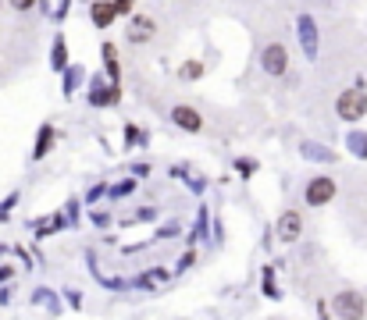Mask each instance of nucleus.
Here are the masks:
<instances>
[{"mask_svg":"<svg viewBox=\"0 0 367 320\" xmlns=\"http://www.w3.org/2000/svg\"><path fill=\"white\" fill-rule=\"evenodd\" d=\"M200 75H203V64H200V61H186V68H182V78H189V82H193V78H200Z\"/></svg>","mask_w":367,"mask_h":320,"instance_id":"4468645a","label":"nucleus"},{"mask_svg":"<svg viewBox=\"0 0 367 320\" xmlns=\"http://www.w3.org/2000/svg\"><path fill=\"white\" fill-rule=\"evenodd\" d=\"M154 32H157V25H154V18H147V14H136V18L129 21V29H125V36H129L132 43H150Z\"/></svg>","mask_w":367,"mask_h":320,"instance_id":"423d86ee","label":"nucleus"},{"mask_svg":"<svg viewBox=\"0 0 367 320\" xmlns=\"http://www.w3.org/2000/svg\"><path fill=\"white\" fill-rule=\"evenodd\" d=\"M32 4H36V0H11V8H14V11H29Z\"/></svg>","mask_w":367,"mask_h":320,"instance_id":"a211bd4d","label":"nucleus"},{"mask_svg":"<svg viewBox=\"0 0 367 320\" xmlns=\"http://www.w3.org/2000/svg\"><path fill=\"white\" fill-rule=\"evenodd\" d=\"M332 313H335V320H364L367 317V299L353 288H342L332 299Z\"/></svg>","mask_w":367,"mask_h":320,"instance_id":"f257e3e1","label":"nucleus"},{"mask_svg":"<svg viewBox=\"0 0 367 320\" xmlns=\"http://www.w3.org/2000/svg\"><path fill=\"white\" fill-rule=\"evenodd\" d=\"M275 235H278L282 242H296L300 235H303V217H300L296 210H285L282 217H278V224H275Z\"/></svg>","mask_w":367,"mask_h":320,"instance_id":"39448f33","label":"nucleus"},{"mask_svg":"<svg viewBox=\"0 0 367 320\" xmlns=\"http://www.w3.org/2000/svg\"><path fill=\"white\" fill-rule=\"evenodd\" d=\"M61 224H65L61 217H47V221H39V224H36V239H47V235H50V231H57Z\"/></svg>","mask_w":367,"mask_h":320,"instance_id":"9b49d317","label":"nucleus"},{"mask_svg":"<svg viewBox=\"0 0 367 320\" xmlns=\"http://www.w3.org/2000/svg\"><path fill=\"white\" fill-rule=\"evenodd\" d=\"M96 107H107V103H114V89H107V85L104 82H96L93 85V96H90Z\"/></svg>","mask_w":367,"mask_h":320,"instance_id":"1a4fd4ad","label":"nucleus"},{"mask_svg":"<svg viewBox=\"0 0 367 320\" xmlns=\"http://www.w3.org/2000/svg\"><path fill=\"white\" fill-rule=\"evenodd\" d=\"M350 149H353L357 157H367V136L353 132V136H350Z\"/></svg>","mask_w":367,"mask_h":320,"instance_id":"f8f14e48","label":"nucleus"},{"mask_svg":"<svg viewBox=\"0 0 367 320\" xmlns=\"http://www.w3.org/2000/svg\"><path fill=\"white\" fill-rule=\"evenodd\" d=\"M132 4H136V0H114V11L125 14V11H132Z\"/></svg>","mask_w":367,"mask_h":320,"instance_id":"f3484780","label":"nucleus"},{"mask_svg":"<svg viewBox=\"0 0 367 320\" xmlns=\"http://www.w3.org/2000/svg\"><path fill=\"white\" fill-rule=\"evenodd\" d=\"M303 36H307V54H314V25L303 21Z\"/></svg>","mask_w":367,"mask_h":320,"instance_id":"dca6fc26","label":"nucleus"},{"mask_svg":"<svg viewBox=\"0 0 367 320\" xmlns=\"http://www.w3.org/2000/svg\"><path fill=\"white\" fill-rule=\"evenodd\" d=\"M303 200H307V206H328L335 200V178H328V175L311 178L307 189H303Z\"/></svg>","mask_w":367,"mask_h":320,"instance_id":"7ed1b4c3","label":"nucleus"},{"mask_svg":"<svg viewBox=\"0 0 367 320\" xmlns=\"http://www.w3.org/2000/svg\"><path fill=\"white\" fill-rule=\"evenodd\" d=\"M65 64H68V50H65V43H54V68L61 72V68H65Z\"/></svg>","mask_w":367,"mask_h":320,"instance_id":"ddd939ff","label":"nucleus"},{"mask_svg":"<svg viewBox=\"0 0 367 320\" xmlns=\"http://www.w3.org/2000/svg\"><path fill=\"white\" fill-rule=\"evenodd\" d=\"M171 121L182 128V132H203V118H200V111H193V107H175L171 111Z\"/></svg>","mask_w":367,"mask_h":320,"instance_id":"0eeeda50","label":"nucleus"},{"mask_svg":"<svg viewBox=\"0 0 367 320\" xmlns=\"http://www.w3.org/2000/svg\"><path fill=\"white\" fill-rule=\"evenodd\" d=\"M260 68L268 75H285L289 72V50H285L282 43H268L264 54H260Z\"/></svg>","mask_w":367,"mask_h":320,"instance_id":"20e7f679","label":"nucleus"},{"mask_svg":"<svg viewBox=\"0 0 367 320\" xmlns=\"http://www.w3.org/2000/svg\"><path fill=\"white\" fill-rule=\"evenodd\" d=\"M335 114H339L342 121H360V118L367 114V93H364V89H346V93H339Z\"/></svg>","mask_w":367,"mask_h":320,"instance_id":"f03ea898","label":"nucleus"},{"mask_svg":"<svg viewBox=\"0 0 367 320\" xmlns=\"http://www.w3.org/2000/svg\"><path fill=\"white\" fill-rule=\"evenodd\" d=\"M0 8H4V0H0Z\"/></svg>","mask_w":367,"mask_h":320,"instance_id":"6ab92c4d","label":"nucleus"},{"mask_svg":"<svg viewBox=\"0 0 367 320\" xmlns=\"http://www.w3.org/2000/svg\"><path fill=\"white\" fill-rule=\"evenodd\" d=\"M50 142H54V128L47 125L43 132H39V142H36V149H32V157H47V149H50Z\"/></svg>","mask_w":367,"mask_h":320,"instance_id":"9d476101","label":"nucleus"},{"mask_svg":"<svg viewBox=\"0 0 367 320\" xmlns=\"http://www.w3.org/2000/svg\"><path fill=\"white\" fill-rule=\"evenodd\" d=\"M90 14H93V25H96V29H107L111 21L118 18V11H114V0H96V4L90 8Z\"/></svg>","mask_w":367,"mask_h":320,"instance_id":"6e6552de","label":"nucleus"},{"mask_svg":"<svg viewBox=\"0 0 367 320\" xmlns=\"http://www.w3.org/2000/svg\"><path fill=\"white\" fill-rule=\"evenodd\" d=\"M104 61H107V72L118 78V57H114V47H104Z\"/></svg>","mask_w":367,"mask_h":320,"instance_id":"2eb2a0df","label":"nucleus"}]
</instances>
